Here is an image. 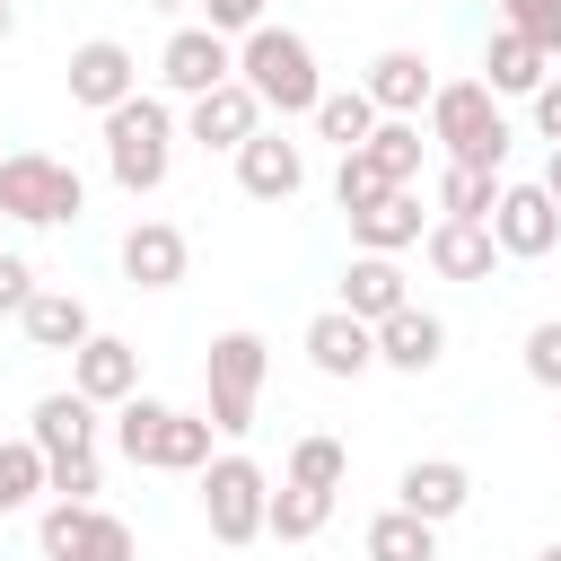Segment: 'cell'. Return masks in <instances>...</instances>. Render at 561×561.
Returning a JSON list of instances; mask_svg holds the SVG:
<instances>
[{
	"label": "cell",
	"instance_id": "obj_1",
	"mask_svg": "<svg viewBox=\"0 0 561 561\" xmlns=\"http://www.w3.org/2000/svg\"><path fill=\"white\" fill-rule=\"evenodd\" d=\"M237 79L263 96V114H316V96H324V70H316V44L298 35V26H254V35H237Z\"/></svg>",
	"mask_w": 561,
	"mask_h": 561
},
{
	"label": "cell",
	"instance_id": "obj_2",
	"mask_svg": "<svg viewBox=\"0 0 561 561\" xmlns=\"http://www.w3.org/2000/svg\"><path fill=\"white\" fill-rule=\"evenodd\" d=\"M210 412H175V403H158V394H131V403H114V447L131 456V465H149V473H202L210 465Z\"/></svg>",
	"mask_w": 561,
	"mask_h": 561
},
{
	"label": "cell",
	"instance_id": "obj_3",
	"mask_svg": "<svg viewBox=\"0 0 561 561\" xmlns=\"http://www.w3.org/2000/svg\"><path fill=\"white\" fill-rule=\"evenodd\" d=\"M430 140H438L456 167L500 175V167H508V114H500L491 79H447V88L430 96Z\"/></svg>",
	"mask_w": 561,
	"mask_h": 561
},
{
	"label": "cell",
	"instance_id": "obj_4",
	"mask_svg": "<svg viewBox=\"0 0 561 561\" xmlns=\"http://www.w3.org/2000/svg\"><path fill=\"white\" fill-rule=\"evenodd\" d=\"M105 167H114L123 193H158L167 184V167H175V114H167V96H123L105 114Z\"/></svg>",
	"mask_w": 561,
	"mask_h": 561
},
{
	"label": "cell",
	"instance_id": "obj_5",
	"mask_svg": "<svg viewBox=\"0 0 561 561\" xmlns=\"http://www.w3.org/2000/svg\"><path fill=\"white\" fill-rule=\"evenodd\" d=\"M88 210V184L70 158H44V149H9L0 158V219L18 228H70Z\"/></svg>",
	"mask_w": 561,
	"mask_h": 561
},
{
	"label": "cell",
	"instance_id": "obj_6",
	"mask_svg": "<svg viewBox=\"0 0 561 561\" xmlns=\"http://www.w3.org/2000/svg\"><path fill=\"white\" fill-rule=\"evenodd\" d=\"M263 377H272V351H263V333H245V324L202 351V386H210V430H219V438H245V430H254Z\"/></svg>",
	"mask_w": 561,
	"mask_h": 561
},
{
	"label": "cell",
	"instance_id": "obj_7",
	"mask_svg": "<svg viewBox=\"0 0 561 561\" xmlns=\"http://www.w3.org/2000/svg\"><path fill=\"white\" fill-rule=\"evenodd\" d=\"M193 482H202V517H210V535H219L228 552L263 535V517H272V473H263L254 456L228 447V456H210Z\"/></svg>",
	"mask_w": 561,
	"mask_h": 561
},
{
	"label": "cell",
	"instance_id": "obj_8",
	"mask_svg": "<svg viewBox=\"0 0 561 561\" xmlns=\"http://www.w3.org/2000/svg\"><path fill=\"white\" fill-rule=\"evenodd\" d=\"M35 543H44V561H140V535L96 500H53L35 517Z\"/></svg>",
	"mask_w": 561,
	"mask_h": 561
},
{
	"label": "cell",
	"instance_id": "obj_9",
	"mask_svg": "<svg viewBox=\"0 0 561 561\" xmlns=\"http://www.w3.org/2000/svg\"><path fill=\"white\" fill-rule=\"evenodd\" d=\"M158 79H167V96H210L219 79H237V35H219V26H175L167 35V53H158Z\"/></svg>",
	"mask_w": 561,
	"mask_h": 561
},
{
	"label": "cell",
	"instance_id": "obj_10",
	"mask_svg": "<svg viewBox=\"0 0 561 561\" xmlns=\"http://www.w3.org/2000/svg\"><path fill=\"white\" fill-rule=\"evenodd\" d=\"M491 237H500V254L543 263V254L561 245V202H552L543 184H500V202H491Z\"/></svg>",
	"mask_w": 561,
	"mask_h": 561
},
{
	"label": "cell",
	"instance_id": "obj_11",
	"mask_svg": "<svg viewBox=\"0 0 561 561\" xmlns=\"http://www.w3.org/2000/svg\"><path fill=\"white\" fill-rule=\"evenodd\" d=\"M298 351H307L316 377H368V368H377V324L351 316V307H324V316H307Z\"/></svg>",
	"mask_w": 561,
	"mask_h": 561
},
{
	"label": "cell",
	"instance_id": "obj_12",
	"mask_svg": "<svg viewBox=\"0 0 561 561\" xmlns=\"http://www.w3.org/2000/svg\"><path fill=\"white\" fill-rule=\"evenodd\" d=\"M254 131H263V96H254L245 79H219L210 96L184 105V140H202V149H228V158H237Z\"/></svg>",
	"mask_w": 561,
	"mask_h": 561
},
{
	"label": "cell",
	"instance_id": "obj_13",
	"mask_svg": "<svg viewBox=\"0 0 561 561\" xmlns=\"http://www.w3.org/2000/svg\"><path fill=\"white\" fill-rule=\"evenodd\" d=\"M123 96H140V61H131V44H114V35L79 44V53H70V105L114 114Z\"/></svg>",
	"mask_w": 561,
	"mask_h": 561
},
{
	"label": "cell",
	"instance_id": "obj_14",
	"mask_svg": "<svg viewBox=\"0 0 561 561\" xmlns=\"http://www.w3.org/2000/svg\"><path fill=\"white\" fill-rule=\"evenodd\" d=\"M237 184L254 193V202H298V184H307V149L289 140V131H254L245 149H237Z\"/></svg>",
	"mask_w": 561,
	"mask_h": 561
},
{
	"label": "cell",
	"instance_id": "obj_15",
	"mask_svg": "<svg viewBox=\"0 0 561 561\" xmlns=\"http://www.w3.org/2000/svg\"><path fill=\"white\" fill-rule=\"evenodd\" d=\"M421 254H430L438 280H491V272H500V237H491V219H430Z\"/></svg>",
	"mask_w": 561,
	"mask_h": 561
},
{
	"label": "cell",
	"instance_id": "obj_16",
	"mask_svg": "<svg viewBox=\"0 0 561 561\" xmlns=\"http://www.w3.org/2000/svg\"><path fill=\"white\" fill-rule=\"evenodd\" d=\"M70 386H79L88 403H131V394H140V351H131L123 333H88V342L70 351Z\"/></svg>",
	"mask_w": 561,
	"mask_h": 561
},
{
	"label": "cell",
	"instance_id": "obj_17",
	"mask_svg": "<svg viewBox=\"0 0 561 561\" xmlns=\"http://www.w3.org/2000/svg\"><path fill=\"white\" fill-rule=\"evenodd\" d=\"M465 500H473V473H465L456 456H412L403 482H394V508H412V517H430V526L465 517Z\"/></svg>",
	"mask_w": 561,
	"mask_h": 561
},
{
	"label": "cell",
	"instance_id": "obj_18",
	"mask_svg": "<svg viewBox=\"0 0 561 561\" xmlns=\"http://www.w3.org/2000/svg\"><path fill=\"white\" fill-rule=\"evenodd\" d=\"M184 263H193V245H184L175 219H131V237H123V280L131 289H175Z\"/></svg>",
	"mask_w": 561,
	"mask_h": 561
},
{
	"label": "cell",
	"instance_id": "obj_19",
	"mask_svg": "<svg viewBox=\"0 0 561 561\" xmlns=\"http://www.w3.org/2000/svg\"><path fill=\"white\" fill-rule=\"evenodd\" d=\"M368 96H377V114H421L430 96H438V79H430V53L421 44H386L377 61H368V79H359Z\"/></svg>",
	"mask_w": 561,
	"mask_h": 561
},
{
	"label": "cell",
	"instance_id": "obj_20",
	"mask_svg": "<svg viewBox=\"0 0 561 561\" xmlns=\"http://www.w3.org/2000/svg\"><path fill=\"white\" fill-rule=\"evenodd\" d=\"M447 359V324L430 316V307H394L386 324H377V368H403V377H430Z\"/></svg>",
	"mask_w": 561,
	"mask_h": 561
},
{
	"label": "cell",
	"instance_id": "obj_21",
	"mask_svg": "<svg viewBox=\"0 0 561 561\" xmlns=\"http://www.w3.org/2000/svg\"><path fill=\"white\" fill-rule=\"evenodd\" d=\"M333 307H351V316L386 324L394 307H412V280H403V263H394V254H351V263H342V298H333Z\"/></svg>",
	"mask_w": 561,
	"mask_h": 561
},
{
	"label": "cell",
	"instance_id": "obj_22",
	"mask_svg": "<svg viewBox=\"0 0 561 561\" xmlns=\"http://www.w3.org/2000/svg\"><path fill=\"white\" fill-rule=\"evenodd\" d=\"M26 438L44 447V465H53V456H96V403H88L79 386H61V394H44V403H35Z\"/></svg>",
	"mask_w": 561,
	"mask_h": 561
},
{
	"label": "cell",
	"instance_id": "obj_23",
	"mask_svg": "<svg viewBox=\"0 0 561 561\" xmlns=\"http://www.w3.org/2000/svg\"><path fill=\"white\" fill-rule=\"evenodd\" d=\"M421 237H430V228H421V193H412V184H394L377 210L351 219V245H359V254H403V245H421Z\"/></svg>",
	"mask_w": 561,
	"mask_h": 561
},
{
	"label": "cell",
	"instance_id": "obj_24",
	"mask_svg": "<svg viewBox=\"0 0 561 561\" xmlns=\"http://www.w3.org/2000/svg\"><path fill=\"white\" fill-rule=\"evenodd\" d=\"M18 324H26V342H35V351H79V342L96 333V316H88V298H79V289H35Z\"/></svg>",
	"mask_w": 561,
	"mask_h": 561
},
{
	"label": "cell",
	"instance_id": "obj_25",
	"mask_svg": "<svg viewBox=\"0 0 561 561\" xmlns=\"http://www.w3.org/2000/svg\"><path fill=\"white\" fill-rule=\"evenodd\" d=\"M482 79H491V96H535V88L552 79V53H543V44H526L517 26H500V35H491V53H482Z\"/></svg>",
	"mask_w": 561,
	"mask_h": 561
},
{
	"label": "cell",
	"instance_id": "obj_26",
	"mask_svg": "<svg viewBox=\"0 0 561 561\" xmlns=\"http://www.w3.org/2000/svg\"><path fill=\"white\" fill-rule=\"evenodd\" d=\"M307 123H316V140H333V149H368V131H377L386 114H377V96H368V88H324Z\"/></svg>",
	"mask_w": 561,
	"mask_h": 561
},
{
	"label": "cell",
	"instance_id": "obj_27",
	"mask_svg": "<svg viewBox=\"0 0 561 561\" xmlns=\"http://www.w3.org/2000/svg\"><path fill=\"white\" fill-rule=\"evenodd\" d=\"M359 552L368 561H438V526L412 517V508H377L368 535H359Z\"/></svg>",
	"mask_w": 561,
	"mask_h": 561
},
{
	"label": "cell",
	"instance_id": "obj_28",
	"mask_svg": "<svg viewBox=\"0 0 561 561\" xmlns=\"http://www.w3.org/2000/svg\"><path fill=\"white\" fill-rule=\"evenodd\" d=\"M333 500H342V491H307V482H289V473H280L263 535H280V543H307V535H324V526H333Z\"/></svg>",
	"mask_w": 561,
	"mask_h": 561
},
{
	"label": "cell",
	"instance_id": "obj_29",
	"mask_svg": "<svg viewBox=\"0 0 561 561\" xmlns=\"http://www.w3.org/2000/svg\"><path fill=\"white\" fill-rule=\"evenodd\" d=\"M44 447L35 438H0V517H18V508H35V491H44Z\"/></svg>",
	"mask_w": 561,
	"mask_h": 561
},
{
	"label": "cell",
	"instance_id": "obj_30",
	"mask_svg": "<svg viewBox=\"0 0 561 561\" xmlns=\"http://www.w3.org/2000/svg\"><path fill=\"white\" fill-rule=\"evenodd\" d=\"M368 158L386 167V184H412V175H421V114H386V123L368 131Z\"/></svg>",
	"mask_w": 561,
	"mask_h": 561
},
{
	"label": "cell",
	"instance_id": "obj_31",
	"mask_svg": "<svg viewBox=\"0 0 561 561\" xmlns=\"http://www.w3.org/2000/svg\"><path fill=\"white\" fill-rule=\"evenodd\" d=\"M491 202H500V175H482V167H438V219H491Z\"/></svg>",
	"mask_w": 561,
	"mask_h": 561
},
{
	"label": "cell",
	"instance_id": "obj_32",
	"mask_svg": "<svg viewBox=\"0 0 561 561\" xmlns=\"http://www.w3.org/2000/svg\"><path fill=\"white\" fill-rule=\"evenodd\" d=\"M289 482H307V491H342V482H351V447L324 438V430H307V438L289 447Z\"/></svg>",
	"mask_w": 561,
	"mask_h": 561
},
{
	"label": "cell",
	"instance_id": "obj_33",
	"mask_svg": "<svg viewBox=\"0 0 561 561\" xmlns=\"http://www.w3.org/2000/svg\"><path fill=\"white\" fill-rule=\"evenodd\" d=\"M394 184H386V167L368 158V149H342V167H333V202H342V219H359V210H377Z\"/></svg>",
	"mask_w": 561,
	"mask_h": 561
},
{
	"label": "cell",
	"instance_id": "obj_34",
	"mask_svg": "<svg viewBox=\"0 0 561 561\" xmlns=\"http://www.w3.org/2000/svg\"><path fill=\"white\" fill-rule=\"evenodd\" d=\"M500 26H517L526 44H543V53H561V0H508L500 9Z\"/></svg>",
	"mask_w": 561,
	"mask_h": 561
},
{
	"label": "cell",
	"instance_id": "obj_35",
	"mask_svg": "<svg viewBox=\"0 0 561 561\" xmlns=\"http://www.w3.org/2000/svg\"><path fill=\"white\" fill-rule=\"evenodd\" d=\"M526 377H535V386H552V394H561V316H543V324H535V333H526Z\"/></svg>",
	"mask_w": 561,
	"mask_h": 561
},
{
	"label": "cell",
	"instance_id": "obj_36",
	"mask_svg": "<svg viewBox=\"0 0 561 561\" xmlns=\"http://www.w3.org/2000/svg\"><path fill=\"white\" fill-rule=\"evenodd\" d=\"M44 491H53V500H96V456H53Z\"/></svg>",
	"mask_w": 561,
	"mask_h": 561
},
{
	"label": "cell",
	"instance_id": "obj_37",
	"mask_svg": "<svg viewBox=\"0 0 561 561\" xmlns=\"http://www.w3.org/2000/svg\"><path fill=\"white\" fill-rule=\"evenodd\" d=\"M272 18V0H202V26H219V35H254Z\"/></svg>",
	"mask_w": 561,
	"mask_h": 561
},
{
	"label": "cell",
	"instance_id": "obj_38",
	"mask_svg": "<svg viewBox=\"0 0 561 561\" xmlns=\"http://www.w3.org/2000/svg\"><path fill=\"white\" fill-rule=\"evenodd\" d=\"M26 298H35V263L0 254V316H26Z\"/></svg>",
	"mask_w": 561,
	"mask_h": 561
},
{
	"label": "cell",
	"instance_id": "obj_39",
	"mask_svg": "<svg viewBox=\"0 0 561 561\" xmlns=\"http://www.w3.org/2000/svg\"><path fill=\"white\" fill-rule=\"evenodd\" d=\"M526 105H535V131H543V140L561 149V79H543V88H535Z\"/></svg>",
	"mask_w": 561,
	"mask_h": 561
},
{
	"label": "cell",
	"instance_id": "obj_40",
	"mask_svg": "<svg viewBox=\"0 0 561 561\" xmlns=\"http://www.w3.org/2000/svg\"><path fill=\"white\" fill-rule=\"evenodd\" d=\"M543 193H552V202H561V149H552V167H543Z\"/></svg>",
	"mask_w": 561,
	"mask_h": 561
},
{
	"label": "cell",
	"instance_id": "obj_41",
	"mask_svg": "<svg viewBox=\"0 0 561 561\" xmlns=\"http://www.w3.org/2000/svg\"><path fill=\"white\" fill-rule=\"evenodd\" d=\"M9 26H18V9H9V0H0V44H9Z\"/></svg>",
	"mask_w": 561,
	"mask_h": 561
},
{
	"label": "cell",
	"instance_id": "obj_42",
	"mask_svg": "<svg viewBox=\"0 0 561 561\" xmlns=\"http://www.w3.org/2000/svg\"><path fill=\"white\" fill-rule=\"evenodd\" d=\"M149 9H202V0H149Z\"/></svg>",
	"mask_w": 561,
	"mask_h": 561
},
{
	"label": "cell",
	"instance_id": "obj_43",
	"mask_svg": "<svg viewBox=\"0 0 561 561\" xmlns=\"http://www.w3.org/2000/svg\"><path fill=\"white\" fill-rule=\"evenodd\" d=\"M535 561H561V543H543V552H535Z\"/></svg>",
	"mask_w": 561,
	"mask_h": 561
},
{
	"label": "cell",
	"instance_id": "obj_44",
	"mask_svg": "<svg viewBox=\"0 0 561 561\" xmlns=\"http://www.w3.org/2000/svg\"><path fill=\"white\" fill-rule=\"evenodd\" d=\"M0 158H9V149H0Z\"/></svg>",
	"mask_w": 561,
	"mask_h": 561
}]
</instances>
